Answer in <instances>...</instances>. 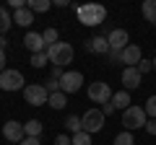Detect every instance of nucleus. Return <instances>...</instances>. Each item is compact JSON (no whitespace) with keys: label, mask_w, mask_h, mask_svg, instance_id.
<instances>
[{"label":"nucleus","mask_w":156,"mask_h":145,"mask_svg":"<svg viewBox=\"0 0 156 145\" xmlns=\"http://www.w3.org/2000/svg\"><path fill=\"white\" fill-rule=\"evenodd\" d=\"M73 145H91V135H89V132L73 135Z\"/></svg>","instance_id":"27"},{"label":"nucleus","mask_w":156,"mask_h":145,"mask_svg":"<svg viewBox=\"0 0 156 145\" xmlns=\"http://www.w3.org/2000/svg\"><path fill=\"white\" fill-rule=\"evenodd\" d=\"M81 86H83V72H78V70H65V75L60 78V91L65 96L81 91Z\"/></svg>","instance_id":"6"},{"label":"nucleus","mask_w":156,"mask_h":145,"mask_svg":"<svg viewBox=\"0 0 156 145\" xmlns=\"http://www.w3.org/2000/svg\"><path fill=\"white\" fill-rule=\"evenodd\" d=\"M47 62H50L47 52H39V55H31V67H44Z\"/></svg>","instance_id":"26"},{"label":"nucleus","mask_w":156,"mask_h":145,"mask_svg":"<svg viewBox=\"0 0 156 145\" xmlns=\"http://www.w3.org/2000/svg\"><path fill=\"white\" fill-rule=\"evenodd\" d=\"M23 99H26V104L31 106H44L47 101H50V93H47V88L42 83H31L23 88Z\"/></svg>","instance_id":"4"},{"label":"nucleus","mask_w":156,"mask_h":145,"mask_svg":"<svg viewBox=\"0 0 156 145\" xmlns=\"http://www.w3.org/2000/svg\"><path fill=\"white\" fill-rule=\"evenodd\" d=\"M62 75H65V70H62V67H55V65H52V72H50V78H52V80H60Z\"/></svg>","instance_id":"31"},{"label":"nucleus","mask_w":156,"mask_h":145,"mask_svg":"<svg viewBox=\"0 0 156 145\" xmlns=\"http://www.w3.org/2000/svg\"><path fill=\"white\" fill-rule=\"evenodd\" d=\"M21 145H42V143H39V137H23Z\"/></svg>","instance_id":"34"},{"label":"nucleus","mask_w":156,"mask_h":145,"mask_svg":"<svg viewBox=\"0 0 156 145\" xmlns=\"http://www.w3.org/2000/svg\"><path fill=\"white\" fill-rule=\"evenodd\" d=\"M107 42H109V49H117V52H122L125 47H130V36H128L125 29H112L107 34Z\"/></svg>","instance_id":"10"},{"label":"nucleus","mask_w":156,"mask_h":145,"mask_svg":"<svg viewBox=\"0 0 156 145\" xmlns=\"http://www.w3.org/2000/svg\"><path fill=\"white\" fill-rule=\"evenodd\" d=\"M13 26V16L0 5V34H8V29Z\"/></svg>","instance_id":"21"},{"label":"nucleus","mask_w":156,"mask_h":145,"mask_svg":"<svg viewBox=\"0 0 156 145\" xmlns=\"http://www.w3.org/2000/svg\"><path fill=\"white\" fill-rule=\"evenodd\" d=\"M23 47H26L31 55H39V52H47V44H44V39H42V34H37V31H29L26 36H23Z\"/></svg>","instance_id":"11"},{"label":"nucleus","mask_w":156,"mask_h":145,"mask_svg":"<svg viewBox=\"0 0 156 145\" xmlns=\"http://www.w3.org/2000/svg\"><path fill=\"white\" fill-rule=\"evenodd\" d=\"M140 60H143V52H140L138 44H130V47H125V49H122V62H125V67H138Z\"/></svg>","instance_id":"13"},{"label":"nucleus","mask_w":156,"mask_h":145,"mask_svg":"<svg viewBox=\"0 0 156 145\" xmlns=\"http://www.w3.org/2000/svg\"><path fill=\"white\" fill-rule=\"evenodd\" d=\"M13 23H18V26H31V23H34V13L29 11V8L13 11Z\"/></svg>","instance_id":"16"},{"label":"nucleus","mask_w":156,"mask_h":145,"mask_svg":"<svg viewBox=\"0 0 156 145\" xmlns=\"http://www.w3.org/2000/svg\"><path fill=\"white\" fill-rule=\"evenodd\" d=\"M73 47L68 44V42H57V44H52V47H47V57H50V65H55V67H65V65H70L73 62Z\"/></svg>","instance_id":"2"},{"label":"nucleus","mask_w":156,"mask_h":145,"mask_svg":"<svg viewBox=\"0 0 156 145\" xmlns=\"http://www.w3.org/2000/svg\"><path fill=\"white\" fill-rule=\"evenodd\" d=\"M107 57H109V62H112V65L122 62V52H117V49H109V55H107Z\"/></svg>","instance_id":"30"},{"label":"nucleus","mask_w":156,"mask_h":145,"mask_svg":"<svg viewBox=\"0 0 156 145\" xmlns=\"http://www.w3.org/2000/svg\"><path fill=\"white\" fill-rule=\"evenodd\" d=\"M146 122H148V117H146L143 106H130V109H125V112H122V127L128 130V132L146 127Z\"/></svg>","instance_id":"3"},{"label":"nucleus","mask_w":156,"mask_h":145,"mask_svg":"<svg viewBox=\"0 0 156 145\" xmlns=\"http://www.w3.org/2000/svg\"><path fill=\"white\" fill-rule=\"evenodd\" d=\"M89 99L94 101V104H109L112 101V88L109 83H104V80H94V83H89Z\"/></svg>","instance_id":"5"},{"label":"nucleus","mask_w":156,"mask_h":145,"mask_svg":"<svg viewBox=\"0 0 156 145\" xmlns=\"http://www.w3.org/2000/svg\"><path fill=\"white\" fill-rule=\"evenodd\" d=\"M115 112H117V109H115V104H112V101H109V104H104V106H101V114H104V117H107V114L112 117Z\"/></svg>","instance_id":"32"},{"label":"nucleus","mask_w":156,"mask_h":145,"mask_svg":"<svg viewBox=\"0 0 156 145\" xmlns=\"http://www.w3.org/2000/svg\"><path fill=\"white\" fill-rule=\"evenodd\" d=\"M76 16L83 26H99V23L107 21V8L99 5V3H89V5H78Z\"/></svg>","instance_id":"1"},{"label":"nucleus","mask_w":156,"mask_h":145,"mask_svg":"<svg viewBox=\"0 0 156 145\" xmlns=\"http://www.w3.org/2000/svg\"><path fill=\"white\" fill-rule=\"evenodd\" d=\"M115 145H135L133 132H128V130H125V132H120V135L115 137Z\"/></svg>","instance_id":"25"},{"label":"nucleus","mask_w":156,"mask_h":145,"mask_svg":"<svg viewBox=\"0 0 156 145\" xmlns=\"http://www.w3.org/2000/svg\"><path fill=\"white\" fill-rule=\"evenodd\" d=\"M23 132H26V137H39L42 135V122L39 119H29L23 124Z\"/></svg>","instance_id":"19"},{"label":"nucleus","mask_w":156,"mask_h":145,"mask_svg":"<svg viewBox=\"0 0 156 145\" xmlns=\"http://www.w3.org/2000/svg\"><path fill=\"white\" fill-rule=\"evenodd\" d=\"M154 26H156V23H154Z\"/></svg>","instance_id":"38"},{"label":"nucleus","mask_w":156,"mask_h":145,"mask_svg":"<svg viewBox=\"0 0 156 145\" xmlns=\"http://www.w3.org/2000/svg\"><path fill=\"white\" fill-rule=\"evenodd\" d=\"M154 70H156V57H154Z\"/></svg>","instance_id":"37"},{"label":"nucleus","mask_w":156,"mask_h":145,"mask_svg":"<svg viewBox=\"0 0 156 145\" xmlns=\"http://www.w3.org/2000/svg\"><path fill=\"white\" fill-rule=\"evenodd\" d=\"M140 13H143V18H146V21L156 23V0H146L143 5H140Z\"/></svg>","instance_id":"18"},{"label":"nucleus","mask_w":156,"mask_h":145,"mask_svg":"<svg viewBox=\"0 0 156 145\" xmlns=\"http://www.w3.org/2000/svg\"><path fill=\"white\" fill-rule=\"evenodd\" d=\"M0 88L3 91H21L23 88V75L18 70L5 67V70L0 72Z\"/></svg>","instance_id":"7"},{"label":"nucleus","mask_w":156,"mask_h":145,"mask_svg":"<svg viewBox=\"0 0 156 145\" xmlns=\"http://www.w3.org/2000/svg\"><path fill=\"white\" fill-rule=\"evenodd\" d=\"M42 39H44V44L47 47H52V44H57V29H44V31H42Z\"/></svg>","instance_id":"24"},{"label":"nucleus","mask_w":156,"mask_h":145,"mask_svg":"<svg viewBox=\"0 0 156 145\" xmlns=\"http://www.w3.org/2000/svg\"><path fill=\"white\" fill-rule=\"evenodd\" d=\"M55 145H73V135H68V132L57 135V137H55Z\"/></svg>","instance_id":"28"},{"label":"nucleus","mask_w":156,"mask_h":145,"mask_svg":"<svg viewBox=\"0 0 156 145\" xmlns=\"http://www.w3.org/2000/svg\"><path fill=\"white\" fill-rule=\"evenodd\" d=\"M143 112H146V117H148V119H156V93L146 99V106H143Z\"/></svg>","instance_id":"23"},{"label":"nucleus","mask_w":156,"mask_h":145,"mask_svg":"<svg viewBox=\"0 0 156 145\" xmlns=\"http://www.w3.org/2000/svg\"><path fill=\"white\" fill-rule=\"evenodd\" d=\"M140 80H143V75H140L138 67H125V70H122V86H125V91H135L140 86Z\"/></svg>","instance_id":"12"},{"label":"nucleus","mask_w":156,"mask_h":145,"mask_svg":"<svg viewBox=\"0 0 156 145\" xmlns=\"http://www.w3.org/2000/svg\"><path fill=\"white\" fill-rule=\"evenodd\" d=\"M65 127H68V135L83 132V122H81V117H76V114H70V117L65 119Z\"/></svg>","instance_id":"17"},{"label":"nucleus","mask_w":156,"mask_h":145,"mask_svg":"<svg viewBox=\"0 0 156 145\" xmlns=\"http://www.w3.org/2000/svg\"><path fill=\"white\" fill-rule=\"evenodd\" d=\"M5 70V49H0V72Z\"/></svg>","instance_id":"35"},{"label":"nucleus","mask_w":156,"mask_h":145,"mask_svg":"<svg viewBox=\"0 0 156 145\" xmlns=\"http://www.w3.org/2000/svg\"><path fill=\"white\" fill-rule=\"evenodd\" d=\"M47 104L52 106V109H62V106L68 104V96L62 93V91H57V93H50V101Z\"/></svg>","instance_id":"22"},{"label":"nucleus","mask_w":156,"mask_h":145,"mask_svg":"<svg viewBox=\"0 0 156 145\" xmlns=\"http://www.w3.org/2000/svg\"><path fill=\"white\" fill-rule=\"evenodd\" d=\"M3 137L11 140V143H23V137H26V132H23V124L16 122V119H8L5 124H3Z\"/></svg>","instance_id":"9"},{"label":"nucleus","mask_w":156,"mask_h":145,"mask_svg":"<svg viewBox=\"0 0 156 145\" xmlns=\"http://www.w3.org/2000/svg\"><path fill=\"white\" fill-rule=\"evenodd\" d=\"M138 70H140V75H146V72L154 70V62H151V60H140L138 62Z\"/></svg>","instance_id":"29"},{"label":"nucleus","mask_w":156,"mask_h":145,"mask_svg":"<svg viewBox=\"0 0 156 145\" xmlns=\"http://www.w3.org/2000/svg\"><path fill=\"white\" fill-rule=\"evenodd\" d=\"M5 44H8V42H5V34H0V49H5Z\"/></svg>","instance_id":"36"},{"label":"nucleus","mask_w":156,"mask_h":145,"mask_svg":"<svg viewBox=\"0 0 156 145\" xmlns=\"http://www.w3.org/2000/svg\"><path fill=\"white\" fill-rule=\"evenodd\" d=\"M143 130H146V132H148V135H156V119H148Z\"/></svg>","instance_id":"33"},{"label":"nucleus","mask_w":156,"mask_h":145,"mask_svg":"<svg viewBox=\"0 0 156 145\" xmlns=\"http://www.w3.org/2000/svg\"><path fill=\"white\" fill-rule=\"evenodd\" d=\"M112 104H115V109H130V91H117V93H112Z\"/></svg>","instance_id":"15"},{"label":"nucleus","mask_w":156,"mask_h":145,"mask_svg":"<svg viewBox=\"0 0 156 145\" xmlns=\"http://www.w3.org/2000/svg\"><path fill=\"white\" fill-rule=\"evenodd\" d=\"M52 8L50 0H29V11L31 13H47Z\"/></svg>","instance_id":"20"},{"label":"nucleus","mask_w":156,"mask_h":145,"mask_svg":"<svg viewBox=\"0 0 156 145\" xmlns=\"http://www.w3.org/2000/svg\"><path fill=\"white\" fill-rule=\"evenodd\" d=\"M81 122H83V132L94 135V132H99V130L104 127V114H101V109H89V112L81 117Z\"/></svg>","instance_id":"8"},{"label":"nucleus","mask_w":156,"mask_h":145,"mask_svg":"<svg viewBox=\"0 0 156 145\" xmlns=\"http://www.w3.org/2000/svg\"><path fill=\"white\" fill-rule=\"evenodd\" d=\"M83 47L91 55H109V42H107V36H94V39H89Z\"/></svg>","instance_id":"14"}]
</instances>
